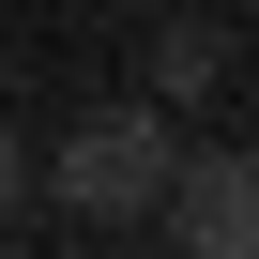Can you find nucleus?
Instances as JSON below:
<instances>
[{
	"label": "nucleus",
	"mask_w": 259,
	"mask_h": 259,
	"mask_svg": "<svg viewBox=\"0 0 259 259\" xmlns=\"http://www.w3.org/2000/svg\"><path fill=\"white\" fill-rule=\"evenodd\" d=\"M213 61H229V46H213L198 16H183V31H153V107H183V92H213Z\"/></svg>",
	"instance_id": "7ed1b4c3"
},
{
	"label": "nucleus",
	"mask_w": 259,
	"mask_h": 259,
	"mask_svg": "<svg viewBox=\"0 0 259 259\" xmlns=\"http://www.w3.org/2000/svg\"><path fill=\"white\" fill-rule=\"evenodd\" d=\"M153 213L183 229V259H259V153H183Z\"/></svg>",
	"instance_id": "f03ea898"
},
{
	"label": "nucleus",
	"mask_w": 259,
	"mask_h": 259,
	"mask_svg": "<svg viewBox=\"0 0 259 259\" xmlns=\"http://www.w3.org/2000/svg\"><path fill=\"white\" fill-rule=\"evenodd\" d=\"M168 168H183V138H168V107L138 92V107H92V122H76V138H61V153H46L31 183H46V198H61L76 229H153Z\"/></svg>",
	"instance_id": "f257e3e1"
},
{
	"label": "nucleus",
	"mask_w": 259,
	"mask_h": 259,
	"mask_svg": "<svg viewBox=\"0 0 259 259\" xmlns=\"http://www.w3.org/2000/svg\"><path fill=\"white\" fill-rule=\"evenodd\" d=\"M0 259H16V244H0Z\"/></svg>",
	"instance_id": "39448f33"
},
{
	"label": "nucleus",
	"mask_w": 259,
	"mask_h": 259,
	"mask_svg": "<svg viewBox=\"0 0 259 259\" xmlns=\"http://www.w3.org/2000/svg\"><path fill=\"white\" fill-rule=\"evenodd\" d=\"M16 198H31V138L0 122V213H16Z\"/></svg>",
	"instance_id": "20e7f679"
}]
</instances>
